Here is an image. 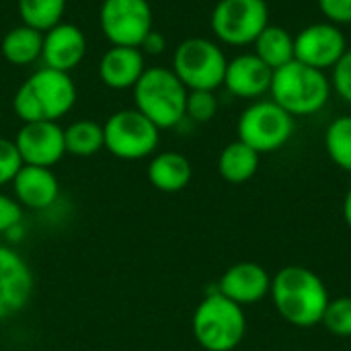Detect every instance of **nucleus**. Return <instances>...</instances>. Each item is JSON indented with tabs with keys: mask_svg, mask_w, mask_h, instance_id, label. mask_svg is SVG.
Here are the masks:
<instances>
[{
	"mask_svg": "<svg viewBox=\"0 0 351 351\" xmlns=\"http://www.w3.org/2000/svg\"><path fill=\"white\" fill-rule=\"evenodd\" d=\"M99 25L111 45L140 47L142 39L154 29L152 6L148 0H103Z\"/></svg>",
	"mask_w": 351,
	"mask_h": 351,
	"instance_id": "obj_10",
	"label": "nucleus"
},
{
	"mask_svg": "<svg viewBox=\"0 0 351 351\" xmlns=\"http://www.w3.org/2000/svg\"><path fill=\"white\" fill-rule=\"evenodd\" d=\"M187 88L171 68H146L134 86L136 109L158 130H169L185 119Z\"/></svg>",
	"mask_w": 351,
	"mask_h": 351,
	"instance_id": "obj_4",
	"label": "nucleus"
},
{
	"mask_svg": "<svg viewBox=\"0 0 351 351\" xmlns=\"http://www.w3.org/2000/svg\"><path fill=\"white\" fill-rule=\"evenodd\" d=\"M105 148L121 160H142L154 154L160 142V130L136 107L113 113L103 123Z\"/></svg>",
	"mask_w": 351,
	"mask_h": 351,
	"instance_id": "obj_8",
	"label": "nucleus"
},
{
	"mask_svg": "<svg viewBox=\"0 0 351 351\" xmlns=\"http://www.w3.org/2000/svg\"><path fill=\"white\" fill-rule=\"evenodd\" d=\"M271 300L278 315L292 327L311 329L323 323L331 300L325 282L304 265H286L271 278Z\"/></svg>",
	"mask_w": 351,
	"mask_h": 351,
	"instance_id": "obj_1",
	"label": "nucleus"
},
{
	"mask_svg": "<svg viewBox=\"0 0 351 351\" xmlns=\"http://www.w3.org/2000/svg\"><path fill=\"white\" fill-rule=\"evenodd\" d=\"M269 290H271L269 271L253 261H241L230 265L218 282V292L243 308L261 302L269 294Z\"/></svg>",
	"mask_w": 351,
	"mask_h": 351,
	"instance_id": "obj_14",
	"label": "nucleus"
},
{
	"mask_svg": "<svg viewBox=\"0 0 351 351\" xmlns=\"http://www.w3.org/2000/svg\"><path fill=\"white\" fill-rule=\"evenodd\" d=\"M210 25L224 45H251L269 25V8L265 0H220L212 10Z\"/></svg>",
	"mask_w": 351,
	"mask_h": 351,
	"instance_id": "obj_9",
	"label": "nucleus"
},
{
	"mask_svg": "<svg viewBox=\"0 0 351 351\" xmlns=\"http://www.w3.org/2000/svg\"><path fill=\"white\" fill-rule=\"evenodd\" d=\"M319 8L333 25H351V0H319Z\"/></svg>",
	"mask_w": 351,
	"mask_h": 351,
	"instance_id": "obj_31",
	"label": "nucleus"
},
{
	"mask_svg": "<svg viewBox=\"0 0 351 351\" xmlns=\"http://www.w3.org/2000/svg\"><path fill=\"white\" fill-rule=\"evenodd\" d=\"M66 152L78 158L95 156L99 150L105 148L103 125L93 119H78L64 130Z\"/></svg>",
	"mask_w": 351,
	"mask_h": 351,
	"instance_id": "obj_23",
	"label": "nucleus"
},
{
	"mask_svg": "<svg viewBox=\"0 0 351 351\" xmlns=\"http://www.w3.org/2000/svg\"><path fill=\"white\" fill-rule=\"evenodd\" d=\"M144 53L140 47H121L111 45L99 64V76L101 80L115 90L134 88L140 76L144 74Z\"/></svg>",
	"mask_w": 351,
	"mask_h": 351,
	"instance_id": "obj_18",
	"label": "nucleus"
},
{
	"mask_svg": "<svg viewBox=\"0 0 351 351\" xmlns=\"http://www.w3.org/2000/svg\"><path fill=\"white\" fill-rule=\"evenodd\" d=\"M331 80L323 70L306 66L298 60L274 70L271 101L292 117H308L319 113L331 97Z\"/></svg>",
	"mask_w": 351,
	"mask_h": 351,
	"instance_id": "obj_3",
	"label": "nucleus"
},
{
	"mask_svg": "<svg viewBox=\"0 0 351 351\" xmlns=\"http://www.w3.org/2000/svg\"><path fill=\"white\" fill-rule=\"evenodd\" d=\"M259 156L261 154L255 152L251 146L241 140H234L222 148L218 156V173L224 181L232 185L247 183L259 171Z\"/></svg>",
	"mask_w": 351,
	"mask_h": 351,
	"instance_id": "obj_20",
	"label": "nucleus"
},
{
	"mask_svg": "<svg viewBox=\"0 0 351 351\" xmlns=\"http://www.w3.org/2000/svg\"><path fill=\"white\" fill-rule=\"evenodd\" d=\"M226 56L222 47L206 37L181 41L173 53V72L187 90H216L224 84Z\"/></svg>",
	"mask_w": 351,
	"mask_h": 351,
	"instance_id": "obj_6",
	"label": "nucleus"
},
{
	"mask_svg": "<svg viewBox=\"0 0 351 351\" xmlns=\"http://www.w3.org/2000/svg\"><path fill=\"white\" fill-rule=\"evenodd\" d=\"M21 220H23L21 204L10 195L0 193V234L14 230L21 224Z\"/></svg>",
	"mask_w": 351,
	"mask_h": 351,
	"instance_id": "obj_30",
	"label": "nucleus"
},
{
	"mask_svg": "<svg viewBox=\"0 0 351 351\" xmlns=\"http://www.w3.org/2000/svg\"><path fill=\"white\" fill-rule=\"evenodd\" d=\"M191 331L195 341L206 351L237 350L247 335L245 308L222 296L218 290L210 292L193 313Z\"/></svg>",
	"mask_w": 351,
	"mask_h": 351,
	"instance_id": "obj_5",
	"label": "nucleus"
},
{
	"mask_svg": "<svg viewBox=\"0 0 351 351\" xmlns=\"http://www.w3.org/2000/svg\"><path fill=\"white\" fill-rule=\"evenodd\" d=\"M191 175L193 171H191V162L187 160V156H183L181 152H173V150L152 156L148 165V179L162 193L183 191L189 185Z\"/></svg>",
	"mask_w": 351,
	"mask_h": 351,
	"instance_id": "obj_19",
	"label": "nucleus"
},
{
	"mask_svg": "<svg viewBox=\"0 0 351 351\" xmlns=\"http://www.w3.org/2000/svg\"><path fill=\"white\" fill-rule=\"evenodd\" d=\"M218 113V99L214 90H189L185 103V117L195 123H206Z\"/></svg>",
	"mask_w": 351,
	"mask_h": 351,
	"instance_id": "obj_27",
	"label": "nucleus"
},
{
	"mask_svg": "<svg viewBox=\"0 0 351 351\" xmlns=\"http://www.w3.org/2000/svg\"><path fill=\"white\" fill-rule=\"evenodd\" d=\"M265 2H267V0H265Z\"/></svg>",
	"mask_w": 351,
	"mask_h": 351,
	"instance_id": "obj_34",
	"label": "nucleus"
},
{
	"mask_svg": "<svg viewBox=\"0 0 351 351\" xmlns=\"http://www.w3.org/2000/svg\"><path fill=\"white\" fill-rule=\"evenodd\" d=\"M76 103V84L68 72L39 68L14 93L12 109L23 123L58 121Z\"/></svg>",
	"mask_w": 351,
	"mask_h": 351,
	"instance_id": "obj_2",
	"label": "nucleus"
},
{
	"mask_svg": "<svg viewBox=\"0 0 351 351\" xmlns=\"http://www.w3.org/2000/svg\"><path fill=\"white\" fill-rule=\"evenodd\" d=\"M325 150L339 169L351 173V115H341L329 123L325 132Z\"/></svg>",
	"mask_w": 351,
	"mask_h": 351,
	"instance_id": "obj_25",
	"label": "nucleus"
},
{
	"mask_svg": "<svg viewBox=\"0 0 351 351\" xmlns=\"http://www.w3.org/2000/svg\"><path fill=\"white\" fill-rule=\"evenodd\" d=\"M10 185H12L14 199L21 204V208L33 212H43L51 208L60 195L58 177L51 173V169L45 167L23 165Z\"/></svg>",
	"mask_w": 351,
	"mask_h": 351,
	"instance_id": "obj_17",
	"label": "nucleus"
},
{
	"mask_svg": "<svg viewBox=\"0 0 351 351\" xmlns=\"http://www.w3.org/2000/svg\"><path fill=\"white\" fill-rule=\"evenodd\" d=\"M239 140L259 154L284 148L294 134V117L271 99L251 103L237 123Z\"/></svg>",
	"mask_w": 351,
	"mask_h": 351,
	"instance_id": "obj_7",
	"label": "nucleus"
},
{
	"mask_svg": "<svg viewBox=\"0 0 351 351\" xmlns=\"http://www.w3.org/2000/svg\"><path fill=\"white\" fill-rule=\"evenodd\" d=\"M331 335L341 337V339H350L351 337V296H339V298H331L325 315H323V323H321Z\"/></svg>",
	"mask_w": 351,
	"mask_h": 351,
	"instance_id": "obj_26",
	"label": "nucleus"
},
{
	"mask_svg": "<svg viewBox=\"0 0 351 351\" xmlns=\"http://www.w3.org/2000/svg\"><path fill=\"white\" fill-rule=\"evenodd\" d=\"M23 25H29L41 33L62 23L66 0H16Z\"/></svg>",
	"mask_w": 351,
	"mask_h": 351,
	"instance_id": "obj_24",
	"label": "nucleus"
},
{
	"mask_svg": "<svg viewBox=\"0 0 351 351\" xmlns=\"http://www.w3.org/2000/svg\"><path fill=\"white\" fill-rule=\"evenodd\" d=\"M343 220L351 230V189L346 193V199H343Z\"/></svg>",
	"mask_w": 351,
	"mask_h": 351,
	"instance_id": "obj_33",
	"label": "nucleus"
},
{
	"mask_svg": "<svg viewBox=\"0 0 351 351\" xmlns=\"http://www.w3.org/2000/svg\"><path fill=\"white\" fill-rule=\"evenodd\" d=\"M14 146L23 165L51 169L66 154L64 128L58 121H31L23 123L14 138Z\"/></svg>",
	"mask_w": 351,
	"mask_h": 351,
	"instance_id": "obj_13",
	"label": "nucleus"
},
{
	"mask_svg": "<svg viewBox=\"0 0 351 351\" xmlns=\"http://www.w3.org/2000/svg\"><path fill=\"white\" fill-rule=\"evenodd\" d=\"M274 70L267 68L255 53H241L226 64L224 86L239 99L257 101L269 93Z\"/></svg>",
	"mask_w": 351,
	"mask_h": 351,
	"instance_id": "obj_16",
	"label": "nucleus"
},
{
	"mask_svg": "<svg viewBox=\"0 0 351 351\" xmlns=\"http://www.w3.org/2000/svg\"><path fill=\"white\" fill-rule=\"evenodd\" d=\"M41 47L43 33L29 25H19L4 35L0 49L4 60L12 66H29L35 60H41Z\"/></svg>",
	"mask_w": 351,
	"mask_h": 351,
	"instance_id": "obj_21",
	"label": "nucleus"
},
{
	"mask_svg": "<svg viewBox=\"0 0 351 351\" xmlns=\"http://www.w3.org/2000/svg\"><path fill=\"white\" fill-rule=\"evenodd\" d=\"M346 51L348 39L343 31L329 21L313 23L294 37V60L323 72L331 70Z\"/></svg>",
	"mask_w": 351,
	"mask_h": 351,
	"instance_id": "obj_11",
	"label": "nucleus"
},
{
	"mask_svg": "<svg viewBox=\"0 0 351 351\" xmlns=\"http://www.w3.org/2000/svg\"><path fill=\"white\" fill-rule=\"evenodd\" d=\"M21 167H23V160L19 156L14 140L0 138V187L6 183H12V179L21 171Z\"/></svg>",
	"mask_w": 351,
	"mask_h": 351,
	"instance_id": "obj_28",
	"label": "nucleus"
},
{
	"mask_svg": "<svg viewBox=\"0 0 351 351\" xmlns=\"http://www.w3.org/2000/svg\"><path fill=\"white\" fill-rule=\"evenodd\" d=\"M86 56V37L74 23H58L43 33L41 60L45 68L68 72Z\"/></svg>",
	"mask_w": 351,
	"mask_h": 351,
	"instance_id": "obj_15",
	"label": "nucleus"
},
{
	"mask_svg": "<svg viewBox=\"0 0 351 351\" xmlns=\"http://www.w3.org/2000/svg\"><path fill=\"white\" fill-rule=\"evenodd\" d=\"M165 47H167V37L156 29H152L140 43V51L144 56H160L165 51Z\"/></svg>",
	"mask_w": 351,
	"mask_h": 351,
	"instance_id": "obj_32",
	"label": "nucleus"
},
{
	"mask_svg": "<svg viewBox=\"0 0 351 351\" xmlns=\"http://www.w3.org/2000/svg\"><path fill=\"white\" fill-rule=\"evenodd\" d=\"M253 45V53L271 70H278L294 60V37L280 25H267Z\"/></svg>",
	"mask_w": 351,
	"mask_h": 351,
	"instance_id": "obj_22",
	"label": "nucleus"
},
{
	"mask_svg": "<svg viewBox=\"0 0 351 351\" xmlns=\"http://www.w3.org/2000/svg\"><path fill=\"white\" fill-rule=\"evenodd\" d=\"M33 271L21 253L0 245V323L21 315L31 302Z\"/></svg>",
	"mask_w": 351,
	"mask_h": 351,
	"instance_id": "obj_12",
	"label": "nucleus"
},
{
	"mask_svg": "<svg viewBox=\"0 0 351 351\" xmlns=\"http://www.w3.org/2000/svg\"><path fill=\"white\" fill-rule=\"evenodd\" d=\"M331 70H333L331 88L337 93V97L341 101L351 105V47H348V51L341 56V60Z\"/></svg>",
	"mask_w": 351,
	"mask_h": 351,
	"instance_id": "obj_29",
	"label": "nucleus"
}]
</instances>
